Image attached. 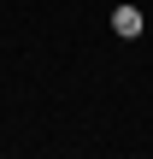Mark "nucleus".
I'll use <instances>...</instances> for the list:
<instances>
[{"mask_svg":"<svg viewBox=\"0 0 153 159\" xmlns=\"http://www.w3.org/2000/svg\"><path fill=\"white\" fill-rule=\"evenodd\" d=\"M112 30H118V35H142V30H147L142 6H112Z\"/></svg>","mask_w":153,"mask_h":159,"instance_id":"1","label":"nucleus"}]
</instances>
